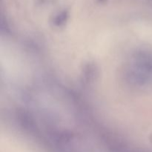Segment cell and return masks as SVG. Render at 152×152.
Instances as JSON below:
<instances>
[{
  "label": "cell",
  "mask_w": 152,
  "mask_h": 152,
  "mask_svg": "<svg viewBox=\"0 0 152 152\" xmlns=\"http://www.w3.org/2000/svg\"><path fill=\"white\" fill-rule=\"evenodd\" d=\"M68 16H69L68 12L67 10H63V11L59 13L55 16L54 19H53V23L56 26H62L67 22Z\"/></svg>",
  "instance_id": "1"
},
{
  "label": "cell",
  "mask_w": 152,
  "mask_h": 152,
  "mask_svg": "<svg viewBox=\"0 0 152 152\" xmlns=\"http://www.w3.org/2000/svg\"><path fill=\"white\" fill-rule=\"evenodd\" d=\"M98 1H99V2H101V3H102V2H105V1H106L107 0H97Z\"/></svg>",
  "instance_id": "2"
},
{
  "label": "cell",
  "mask_w": 152,
  "mask_h": 152,
  "mask_svg": "<svg viewBox=\"0 0 152 152\" xmlns=\"http://www.w3.org/2000/svg\"><path fill=\"white\" fill-rule=\"evenodd\" d=\"M25 122H26V123H28V120H26V121H25ZM29 123H28V126H29Z\"/></svg>",
  "instance_id": "3"
}]
</instances>
